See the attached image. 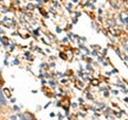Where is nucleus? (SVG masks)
Instances as JSON below:
<instances>
[{
  "label": "nucleus",
  "mask_w": 128,
  "mask_h": 120,
  "mask_svg": "<svg viewBox=\"0 0 128 120\" xmlns=\"http://www.w3.org/2000/svg\"><path fill=\"white\" fill-rule=\"evenodd\" d=\"M20 118L22 120H33V117H32V115H30L29 113H26L25 115H20Z\"/></svg>",
  "instance_id": "1"
},
{
  "label": "nucleus",
  "mask_w": 128,
  "mask_h": 120,
  "mask_svg": "<svg viewBox=\"0 0 128 120\" xmlns=\"http://www.w3.org/2000/svg\"><path fill=\"white\" fill-rule=\"evenodd\" d=\"M0 103L1 104H6V99L3 98V96H2V94H1V91H0Z\"/></svg>",
  "instance_id": "2"
},
{
  "label": "nucleus",
  "mask_w": 128,
  "mask_h": 120,
  "mask_svg": "<svg viewBox=\"0 0 128 120\" xmlns=\"http://www.w3.org/2000/svg\"><path fill=\"white\" fill-rule=\"evenodd\" d=\"M121 20H122L123 22L127 23V15H126V13H125V15H124V13L121 14Z\"/></svg>",
  "instance_id": "3"
},
{
  "label": "nucleus",
  "mask_w": 128,
  "mask_h": 120,
  "mask_svg": "<svg viewBox=\"0 0 128 120\" xmlns=\"http://www.w3.org/2000/svg\"><path fill=\"white\" fill-rule=\"evenodd\" d=\"M110 2H111V4H112V6H113V7H115V9H116V10H118V7H120V6H118V3H116V2H114V1H113V0H111V1H110Z\"/></svg>",
  "instance_id": "4"
},
{
  "label": "nucleus",
  "mask_w": 128,
  "mask_h": 120,
  "mask_svg": "<svg viewBox=\"0 0 128 120\" xmlns=\"http://www.w3.org/2000/svg\"><path fill=\"white\" fill-rule=\"evenodd\" d=\"M107 22L109 23V25H111V26H115V20H112V19H108Z\"/></svg>",
  "instance_id": "5"
},
{
  "label": "nucleus",
  "mask_w": 128,
  "mask_h": 120,
  "mask_svg": "<svg viewBox=\"0 0 128 120\" xmlns=\"http://www.w3.org/2000/svg\"><path fill=\"white\" fill-rule=\"evenodd\" d=\"M6 93V97H11V94H10V90L8 89V88H4V90H3Z\"/></svg>",
  "instance_id": "6"
},
{
  "label": "nucleus",
  "mask_w": 128,
  "mask_h": 120,
  "mask_svg": "<svg viewBox=\"0 0 128 120\" xmlns=\"http://www.w3.org/2000/svg\"><path fill=\"white\" fill-rule=\"evenodd\" d=\"M92 84H93L94 86L98 85V80H92Z\"/></svg>",
  "instance_id": "7"
},
{
  "label": "nucleus",
  "mask_w": 128,
  "mask_h": 120,
  "mask_svg": "<svg viewBox=\"0 0 128 120\" xmlns=\"http://www.w3.org/2000/svg\"><path fill=\"white\" fill-rule=\"evenodd\" d=\"M60 55H61V58H62V59H66V55H65V54H63V53H61V54H60Z\"/></svg>",
  "instance_id": "8"
},
{
  "label": "nucleus",
  "mask_w": 128,
  "mask_h": 120,
  "mask_svg": "<svg viewBox=\"0 0 128 120\" xmlns=\"http://www.w3.org/2000/svg\"><path fill=\"white\" fill-rule=\"evenodd\" d=\"M105 96H106V97H108V96H109V94H108V91H106V93H105Z\"/></svg>",
  "instance_id": "9"
},
{
  "label": "nucleus",
  "mask_w": 128,
  "mask_h": 120,
  "mask_svg": "<svg viewBox=\"0 0 128 120\" xmlns=\"http://www.w3.org/2000/svg\"><path fill=\"white\" fill-rule=\"evenodd\" d=\"M0 1H1V0H0Z\"/></svg>",
  "instance_id": "10"
}]
</instances>
